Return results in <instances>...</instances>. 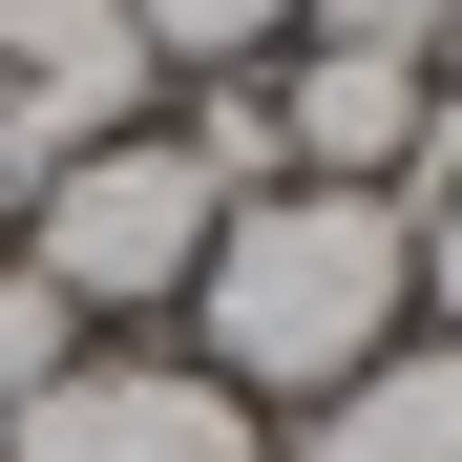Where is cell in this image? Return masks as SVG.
Returning a JSON list of instances; mask_svg holds the SVG:
<instances>
[{
  "mask_svg": "<svg viewBox=\"0 0 462 462\" xmlns=\"http://www.w3.org/2000/svg\"><path fill=\"white\" fill-rule=\"evenodd\" d=\"M420 337V231L400 189H253L210 231V273H189V357L231 378L253 420H316L357 357H400Z\"/></svg>",
  "mask_w": 462,
  "mask_h": 462,
  "instance_id": "6da1fadb",
  "label": "cell"
},
{
  "mask_svg": "<svg viewBox=\"0 0 462 462\" xmlns=\"http://www.w3.org/2000/svg\"><path fill=\"white\" fill-rule=\"evenodd\" d=\"M210 231H231V189L169 147V106H147L126 147H85V169H42V189H22V273H42L85 337H126V316H189Z\"/></svg>",
  "mask_w": 462,
  "mask_h": 462,
  "instance_id": "7a4b0ae2",
  "label": "cell"
},
{
  "mask_svg": "<svg viewBox=\"0 0 462 462\" xmlns=\"http://www.w3.org/2000/svg\"><path fill=\"white\" fill-rule=\"evenodd\" d=\"M147 106H169V63H147L126 0H0V189L85 169V147H126Z\"/></svg>",
  "mask_w": 462,
  "mask_h": 462,
  "instance_id": "3957f363",
  "label": "cell"
},
{
  "mask_svg": "<svg viewBox=\"0 0 462 462\" xmlns=\"http://www.w3.org/2000/svg\"><path fill=\"white\" fill-rule=\"evenodd\" d=\"M0 462H273V420L231 400L210 357H106L85 337L22 420H0Z\"/></svg>",
  "mask_w": 462,
  "mask_h": 462,
  "instance_id": "277c9868",
  "label": "cell"
},
{
  "mask_svg": "<svg viewBox=\"0 0 462 462\" xmlns=\"http://www.w3.org/2000/svg\"><path fill=\"white\" fill-rule=\"evenodd\" d=\"M273 126H294V189H400L420 126H441V85H420V42H316L294 22L273 42Z\"/></svg>",
  "mask_w": 462,
  "mask_h": 462,
  "instance_id": "5b68a950",
  "label": "cell"
},
{
  "mask_svg": "<svg viewBox=\"0 0 462 462\" xmlns=\"http://www.w3.org/2000/svg\"><path fill=\"white\" fill-rule=\"evenodd\" d=\"M273 462H462V337H400V357H357L316 420H273Z\"/></svg>",
  "mask_w": 462,
  "mask_h": 462,
  "instance_id": "8992f818",
  "label": "cell"
},
{
  "mask_svg": "<svg viewBox=\"0 0 462 462\" xmlns=\"http://www.w3.org/2000/svg\"><path fill=\"white\" fill-rule=\"evenodd\" d=\"M169 147L253 210V189H294V126H273V63H210V85H169Z\"/></svg>",
  "mask_w": 462,
  "mask_h": 462,
  "instance_id": "52a82bcc",
  "label": "cell"
},
{
  "mask_svg": "<svg viewBox=\"0 0 462 462\" xmlns=\"http://www.w3.org/2000/svg\"><path fill=\"white\" fill-rule=\"evenodd\" d=\"M126 22H147V63H169V85H210V63H273L316 0H126Z\"/></svg>",
  "mask_w": 462,
  "mask_h": 462,
  "instance_id": "ba28073f",
  "label": "cell"
},
{
  "mask_svg": "<svg viewBox=\"0 0 462 462\" xmlns=\"http://www.w3.org/2000/svg\"><path fill=\"white\" fill-rule=\"evenodd\" d=\"M63 357H85V316H63V294H42V273H0V420H22V400H42V378H63Z\"/></svg>",
  "mask_w": 462,
  "mask_h": 462,
  "instance_id": "9c48e42d",
  "label": "cell"
},
{
  "mask_svg": "<svg viewBox=\"0 0 462 462\" xmlns=\"http://www.w3.org/2000/svg\"><path fill=\"white\" fill-rule=\"evenodd\" d=\"M400 231H420V337H462V189H441V210H400Z\"/></svg>",
  "mask_w": 462,
  "mask_h": 462,
  "instance_id": "30bf717a",
  "label": "cell"
},
{
  "mask_svg": "<svg viewBox=\"0 0 462 462\" xmlns=\"http://www.w3.org/2000/svg\"><path fill=\"white\" fill-rule=\"evenodd\" d=\"M462 0H316V42H441Z\"/></svg>",
  "mask_w": 462,
  "mask_h": 462,
  "instance_id": "8fae6325",
  "label": "cell"
},
{
  "mask_svg": "<svg viewBox=\"0 0 462 462\" xmlns=\"http://www.w3.org/2000/svg\"><path fill=\"white\" fill-rule=\"evenodd\" d=\"M0 273H22V189H0Z\"/></svg>",
  "mask_w": 462,
  "mask_h": 462,
  "instance_id": "7c38bea8",
  "label": "cell"
}]
</instances>
